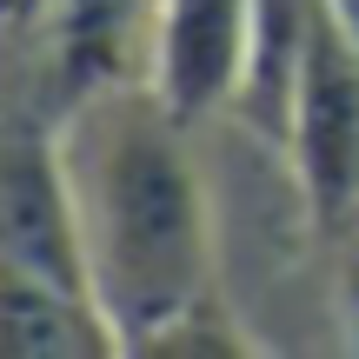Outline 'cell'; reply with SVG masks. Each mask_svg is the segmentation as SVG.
Returning a JSON list of instances; mask_svg holds the SVG:
<instances>
[{"label":"cell","mask_w":359,"mask_h":359,"mask_svg":"<svg viewBox=\"0 0 359 359\" xmlns=\"http://www.w3.org/2000/svg\"><path fill=\"white\" fill-rule=\"evenodd\" d=\"M93 353H120V333L100 313V299L87 286L0 259V359H93Z\"/></svg>","instance_id":"obj_5"},{"label":"cell","mask_w":359,"mask_h":359,"mask_svg":"<svg viewBox=\"0 0 359 359\" xmlns=\"http://www.w3.org/2000/svg\"><path fill=\"white\" fill-rule=\"evenodd\" d=\"M326 13H333V20L346 27V40L359 47V0H326Z\"/></svg>","instance_id":"obj_7"},{"label":"cell","mask_w":359,"mask_h":359,"mask_svg":"<svg viewBox=\"0 0 359 359\" xmlns=\"http://www.w3.org/2000/svg\"><path fill=\"white\" fill-rule=\"evenodd\" d=\"M80 259L120 353H147L167 326L219 299V226L193 127L147 80L107 87L60 120Z\"/></svg>","instance_id":"obj_1"},{"label":"cell","mask_w":359,"mask_h":359,"mask_svg":"<svg viewBox=\"0 0 359 359\" xmlns=\"http://www.w3.org/2000/svg\"><path fill=\"white\" fill-rule=\"evenodd\" d=\"M280 147H286V173H293L306 226L339 233L359 213V47L326 13V0L313 13L306 53H299Z\"/></svg>","instance_id":"obj_2"},{"label":"cell","mask_w":359,"mask_h":359,"mask_svg":"<svg viewBox=\"0 0 359 359\" xmlns=\"http://www.w3.org/2000/svg\"><path fill=\"white\" fill-rule=\"evenodd\" d=\"M259 40V0H160L147 87L187 127L233 114Z\"/></svg>","instance_id":"obj_3"},{"label":"cell","mask_w":359,"mask_h":359,"mask_svg":"<svg viewBox=\"0 0 359 359\" xmlns=\"http://www.w3.org/2000/svg\"><path fill=\"white\" fill-rule=\"evenodd\" d=\"M154 20H160V0H60L53 74H47V120L53 127L93 93L147 80Z\"/></svg>","instance_id":"obj_4"},{"label":"cell","mask_w":359,"mask_h":359,"mask_svg":"<svg viewBox=\"0 0 359 359\" xmlns=\"http://www.w3.org/2000/svg\"><path fill=\"white\" fill-rule=\"evenodd\" d=\"M60 0H0V120H47Z\"/></svg>","instance_id":"obj_6"}]
</instances>
